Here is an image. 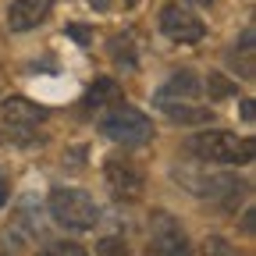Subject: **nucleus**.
<instances>
[{"label":"nucleus","instance_id":"1","mask_svg":"<svg viewBox=\"0 0 256 256\" xmlns=\"http://www.w3.org/2000/svg\"><path fill=\"white\" fill-rule=\"evenodd\" d=\"M46 210H50V217L60 224V228H68V232H92L96 224H100V217H104L89 192H82V188H64V185L50 192Z\"/></svg>","mask_w":256,"mask_h":256},{"label":"nucleus","instance_id":"2","mask_svg":"<svg viewBox=\"0 0 256 256\" xmlns=\"http://www.w3.org/2000/svg\"><path fill=\"white\" fill-rule=\"evenodd\" d=\"M185 150L196 156V160H210V164H249L256 146L252 139H238L232 132H200V136H188Z\"/></svg>","mask_w":256,"mask_h":256},{"label":"nucleus","instance_id":"3","mask_svg":"<svg viewBox=\"0 0 256 256\" xmlns=\"http://www.w3.org/2000/svg\"><path fill=\"white\" fill-rule=\"evenodd\" d=\"M100 128H104L107 139H114V142L124 146V150L142 146V142H150V136H153L150 118H146L142 110H136V107H128V104H118L114 110H107L104 121H100Z\"/></svg>","mask_w":256,"mask_h":256},{"label":"nucleus","instance_id":"4","mask_svg":"<svg viewBox=\"0 0 256 256\" xmlns=\"http://www.w3.org/2000/svg\"><path fill=\"white\" fill-rule=\"evenodd\" d=\"M104 182L110 188V196L121 203H136L146 188V174L139 171V164L132 156H110L104 164Z\"/></svg>","mask_w":256,"mask_h":256},{"label":"nucleus","instance_id":"5","mask_svg":"<svg viewBox=\"0 0 256 256\" xmlns=\"http://www.w3.org/2000/svg\"><path fill=\"white\" fill-rule=\"evenodd\" d=\"M153 235H150V249L146 256H192V246L182 232V224L171 217V214H153Z\"/></svg>","mask_w":256,"mask_h":256},{"label":"nucleus","instance_id":"6","mask_svg":"<svg viewBox=\"0 0 256 256\" xmlns=\"http://www.w3.org/2000/svg\"><path fill=\"white\" fill-rule=\"evenodd\" d=\"M160 28H164L168 40L185 43V46L200 43V40L206 36V25H203L196 14H192V11L178 8V4H164V11H160Z\"/></svg>","mask_w":256,"mask_h":256},{"label":"nucleus","instance_id":"7","mask_svg":"<svg viewBox=\"0 0 256 256\" xmlns=\"http://www.w3.org/2000/svg\"><path fill=\"white\" fill-rule=\"evenodd\" d=\"M54 8V0H11V8H8V28L11 32H28V28H36L46 22Z\"/></svg>","mask_w":256,"mask_h":256},{"label":"nucleus","instance_id":"8","mask_svg":"<svg viewBox=\"0 0 256 256\" xmlns=\"http://www.w3.org/2000/svg\"><path fill=\"white\" fill-rule=\"evenodd\" d=\"M0 121L8 128H32V124L46 121V110L36 107L32 100H25V96H11V100L0 104Z\"/></svg>","mask_w":256,"mask_h":256},{"label":"nucleus","instance_id":"9","mask_svg":"<svg viewBox=\"0 0 256 256\" xmlns=\"http://www.w3.org/2000/svg\"><path fill=\"white\" fill-rule=\"evenodd\" d=\"M156 107L160 110H164L174 124H210L214 121V110L210 107H196V104H188V100H174V96H171V100H156Z\"/></svg>","mask_w":256,"mask_h":256},{"label":"nucleus","instance_id":"10","mask_svg":"<svg viewBox=\"0 0 256 256\" xmlns=\"http://www.w3.org/2000/svg\"><path fill=\"white\" fill-rule=\"evenodd\" d=\"M203 92V82L192 75V72H178L164 89L156 92V100H171V96H182V100H196V96Z\"/></svg>","mask_w":256,"mask_h":256},{"label":"nucleus","instance_id":"11","mask_svg":"<svg viewBox=\"0 0 256 256\" xmlns=\"http://www.w3.org/2000/svg\"><path fill=\"white\" fill-rule=\"evenodd\" d=\"M110 100H121V89H118V82H110V78H100V82L86 92V107H89V110H100V107H107Z\"/></svg>","mask_w":256,"mask_h":256},{"label":"nucleus","instance_id":"12","mask_svg":"<svg viewBox=\"0 0 256 256\" xmlns=\"http://www.w3.org/2000/svg\"><path fill=\"white\" fill-rule=\"evenodd\" d=\"M96 256H132V249H128V242H121L118 235H107L96 242Z\"/></svg>","mask_w":256,"mask_h":256},{"label":"nucleus","instance_id":"13","mask_svg":"<svg viewBox=\"0 0 256 256\" xmlns=\"http://www.w3.org/2000/svg\"><path fill=\"white\" fill-rule=\"evenodd\" d=\"M40 256H89L78 242H46L40 249Z\"/></svg>","mask_w":256,"mask_h":256},{"label":"nucleus","instance_id":"14","mask_svg":"<svg viewBox=\"0 0 256 256\" xmlns=\"http://www.w3.org/2000/svg\"><path fill=\"white\" fill-rule=\"evenodd\" d=\"M203 252H206V256H238V249H235L228 238H220V235H210V238L203 242Z\"/></svg>","mask_w":256,"mask_h":256},{"label":"nucleus","instance_id":"15","mask_svg":"<svg viewBox=\"0 0 256 256\" xmlns=\"http://www.w3.org/2000/svg\"><path fill=\"white\" fill-rule=\"evenodd\" d=\"M114 60H118V64H128V68L136 64L132 46H128V36H118V40H114Z\"/></svg>","mask_w":256,"mask_h":256},{"label":"nucleus","instance_id":"16","mask_svg":"<svg viewBox=\"0 0 256 256\" xmlns=\"http://www.w3.org/2000/svg\"><path fill=\"white\" fill-rule=\"evenodd\" d=\"M238 92V86H232L224 75H210V96H232Z\"/></svg>","mask_w":256,"mask_h":256},{"label":"nucleus","instance_id":"17","mask_svg":"<svg viewBox=\"0 0 256 256\" xmlns=\"http://www.w3.org/2000/svg\"><path fill=\"white\" fill-rule=\"evenodd\" d=\"M68 32H72V36H75V40H78L82 46H89V28H82V25H72Z\"/></svg>","mask_w":256,"mask_h":256},{"label":"nucleus","instance_id":"18","mask_svg":"<svg viewBox=\"0 0 256 256\" xmlns=\"http://www.w3.org/2000/svg\"><path fill=\"white\" fill-rule=\"evenodd\" d=\"M242 118H246V121H252V118H256V110H252V100H242Z\"/></svg>","mask_w":256,"mask_h":256},{"label":"nucleus","instance_id":"19","mask_svg":"<svg viewBox=\"0 0 256 256\" xmlns=\"http://www.w3.org/2000/svg\"><path fill=\"white\" fill-rule=\"evenodd\" d=\"M4 203H8V185H4V174H0V210H4Z\"/></svg>","mask_w":256,"mask_h":256},{"label":"nucleus","instance_id":"20","mask_svg":"<svg viewBox=\"0 0 256 256\" xmlns=\"http://www.w3.org/2000/svg\"><path fill=\"white\" fill-rule=\"evenodd\" d=\"M89 4H92L96 11H107V8H110V0H89Z\"/></svg>","mask_w":256,"mask_h":256},{"label":"nucleus","instance_id":"21","mask_svg":"<svg viewBox=\"0 0 256 256\" xmlns=\"http://www.w3.org/2000/svg\"><path fill=\"white\" fill-rule=\"evenodd\" d=\"M192 4H200V8H210V4H214V0H192Z\"/></svg>","mask_w":256,"mask_h":256},{"label":"nucleus","instance_id":"22","mask_svg":"<svg viewBox=\"0 0 256 256\" xmlns=\"http://www.w3.org/2000/svg\"><path fill=\"white\" fill-rule=\"evenodd\" d=\"M128 4H136V0H128Z\"/></svg>","mask_w":256,"mask_h":256}]
</instances>
